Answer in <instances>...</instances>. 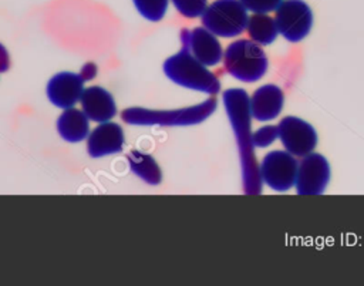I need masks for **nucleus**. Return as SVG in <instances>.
<instances>
[{
  "instance_id": "f257e3e1",
  "label": "nucleus",
  "mask_w": 364,
  "mask_h": 286,
  "mask_svg": "<svg viewBox=\"0 0 364 286\" xmlns=\"http://www.w3.org/2000/svg\"><path fill=\"white\" fill-rule=\"evenodd\" d=\"M222 100L237 142L243 191L247 195H257L262 192V181L259 176V164L256 161L255 147L252 144L249 94L243 88H228L223 91Z\"/></svg>"
},
{
  "instance_id": "f03ea898",
  "label": "nucleus",
  "mask_w": 364,
  "mask_h": 286,
  "mask_svg": "<svg viewBox=\"0 0 364 286\" xmlns=\"http://www.w3.org/2000/svg\"><path fill=\"white\" fill-rule=\"evenodd\" d=\"M216 110V100L208 98L196 105L175 110H149L131 107L122 111L121 118L131 125H159V127H186L196 125L208 120Z\"/></svg>"
},
{
  "instance_id": "7ed1b4c3",
  "label": "nucleus",
  "mask_w": 364,
  "mask_h": 286,
  "mask_svg": "<svg viewBox=\"0 0 364 286\" xmlns=\"http://www.w3.org/2000/svg\"><path fill=\"white\" fill-rule=\"evenodd\" d=\"M164 73L172 83L188 90L206 95H216L220 91V81L216 74L185 48L165 60Z\"/></svg>"
},
{
  "instance_id": "20e7f679",
  "label": "nucleus",
  "mask_w": 364,
  "mask_h": 286,
  "mask_svg": "<svg viewBox=\"0 0 364 286\" xmlns=\"http://www.w3.org/2000/svg\"><path fill=\"white\" fill-rule=\"evenodd\" d=\"M223 67L229 75L242 83H256L264 77L269 60L262 48L250 38H237L223 50Z\"/></svg>"
},
{
  "instance_id": "39448f33",
  "label": "nucleus",
  "mask_w": 364,
  "mask_h": 286,
  "mask_svg": "<svg viewBox=\"0 0 364 286\" xmlns=\"http://www.w3.org/2000/svg\"><path fill=\"white\" fill-rule=\"evenodd\" d=\"M200 18L202 26L219 38H233L246 30L249 11L240 0H215Z\"/></svg>"
},
{
  "instance_id": "423d86ee",
  "label": "nucleus",
  "mask_w": 364,
  "mask_h": 286,
  "mask_svg": "<svg viewBox=\"0 0 364 286\" xmlns=\"http://www.w3.org/2000/svg\"><path fill=\"white\" fill-rule=\"evenodd\" d=\"M274 13L277 31L289 43H300L311 31L313 11L304 0H282Z\"/></svg>"
},
{
  "instance_id": "0eeeda50",
  "label": "nucleus",
  "mask_w": 364,
  "mask_h": 286,
  "mask_svg": "<svg viewBox=\"0 0 364 286\" xmlns=\"http://www.w3.org/2000/svg\"><path fill=\"white\" fill-rule=\"evenodd\" d=\"M299 161L286 149L267 152L259 164L262 184L276 192H287L294 186Z\"/></svg>"
},
{
  "instance_id": "6e6552de",
  "label": "nucleus",
  "mask_w": 364,
  "mask_h": 286,
  "mask_svg": "<svg viewBox=\"0 0 364 286\" xmlns=\"http://www.w3.org/2000/svg\"><path fill=\"white\" fill-rule=\"evenodd\" d=\"M330 176L331 168L327 158L313 151L299 161L294 188L299 195H320L326 191Z\"/></svg>"
},
{
  "instance_id": "1a4fd4ad",
  "label": "nucleus",
  "mask_w": 364,
  "mask_h": 286,
  "mask_svg": "<svg viewBox=\"0 0 364 286\" xmlns=\"http://www.w3.org/2000/svg\"><path fill=\"white\" fill-rule=\"evenodd\" d=\"M277 138L287 152L301 158L314 151L317 145V132L307 121L287 115L277 124Z\"/></svg>"
},
{
  "instance_id": "9d476101",
  "label": "nucleus",
  "mask_w": 364,
  "mask_h": 286,
  "mask_svg": "<svg viewBox=\"0 0 364 286\" xmlns=\"http://www.w3.org/2000/svg\"><path fill=\"white\" fill-rule=\"evenodd\" d=\"M181 43L182 48L189 51L206 67H215L223 58V47L219 37L203 26L192 30L183 28L181 33Z\"/></svg>"
},
{
  "instance_id": "9b49d317",
  "label": "nucleus",
  "mask_w": 364,
  "mask_h": 286,
  "mask_svg": "<svg viewBox=\"0 0 364 286\" xmlns=\"http://www.w3.org/2000/svg\"><path fill=\"white\" fill-rule=\"evenodd\" d=\"M85 81L87 80L81 73H58L47 83V97L50 102L58 108L65 110L74 107L80 101Z\"/></svg>"
},
{
  "instance_id": "f8f14e48",
  "label": "nucleus",
  "mask_w": 364,
  "mask_h": 286,
  "mask_svg": "<svg viewBox=\"0 0 364 286\" xmlns=\"http://www.w3.org/2000/svg\"><path fill=\"white\" fill-rule=\"evenodd\" d=\"M124 144V129L119 124L112 121L100 122V125L87 137V151L91 158L118 154L122 151Z\"/></svg>"
},
{
  "instance_id": "ddd939ff",
  "label": "nucleus",
  "mask_w": 364,
  "mask_h": 286,
  "mask_svg": "<svg viewBox=\"0 0 364 286\" xmlns=\"http://www.w3.org/2000/svg\"><path fill=\"white\" fill-rule=\"evenodd\" d=\"M284 105L283 90L276 84H263L249 95L252 118L260 122H269L279 117Z\"/></svg>"
},
{
  "instance_id": "4468645a",
  "label": "nucleus",
  "mask_w": 364,
  "mask_h": 286,
  "mask_svg": "<svg viewBox=\"0 0 364 286\" xmlns=\"http://www.w3.org/2000/svg\"><path fill=\"white\" fill-rule=\"evenodd\" d=\"M81 110L88 117V120L95 122L111 121L117 114L115 100L109 91L100 85H91L84 88L80 97Z\"/></svg>"
},
{
  "instance_id": "2eb2a0df",
  "label": "nucleus",
  "mask_w": 364,
  "mask_h": 286,
  "mask_svg": "<svg viewBox=\"0 0 364 286\" xmlns=\"http://www.w3.org/2000/svg\"><path fill=\"white\" fill-rule=\"evenodd\" d=\"M57 131L67 142H80L90 134V120L82 110L65 108L57 120Z\"/></svg>"
},
{
  "instance_id": "dca6fc26",
  "label": "nucleus",
  "mask_w": 364,
  "mask_h": 286,
  "mask_svg": "<svg viewBox=\"0 0 364 286\" xmlns=\"http://www.w3.org/2000/svg\"><path fill=\"white\" fill-rule=\"evenodd\" d=\"M245 31L249 38L259 46H269L279 36L274 17L269 16V13H252Z\"/></svg>"
},
{
  "instance_id": "f3484780",
  "label": "nucleus",
  "mask_w": 364,
  "mask_h": 286,
  "mask_svg": "<svg viewBox=\"0 0 364 286\" xmlns=\"http://www.w3.org/2000/svg\"><path fill=\"white\" fill-rule=\"evenodd\" d=\"M128 164L131 171L149 185H158L162 181V172L155 158L142 151H131L128 154Z\"/></svg>"
},
{
  "instance_id": "a211bd4d",
  "label": "nucleus",
  "mask_w": 364,
  "mask_h": 286,
  "mask_svg": "<svg viewBox=\"0 0 364 286\" xmlns=\"http://www.w3.org/2000/svg\"><path fill=\"white\" fill-rule=\"evenodd\" d=\"M138 13L148 21H161L168 10L169 0H132Z\"/></svg>"
},
{
  "instance_id": "6ab92c4d",
  "label": "nucleus",
  "mask_w": 364,
  "mask_h": 286,
  "mask_svg": "<svg viewBox=\"0 0 364 286\" xmlns=\"http://www.w3.org/2000/svg\"><path fill=\"white\" fill-rule=\"evenodd\" d=\"M173 7L186 18H198L208 7V0H171Z\"/></svg>"
},
{
  "instance_id": "aec40b11",
  "label": "nucleus",
  "mask_w": 364,
  "mask_h": 286,
  "mask_svg": "<svg viewBox=\"0 0 364 286\" xmlns=\"http://www.w3.org/2000/svg\"><path fill=\"white\" fill-rule=\"evenodd\" d=\"M277 139V125H262L260 128L252 131V144L256 148H266Z\"/></svg>"
},
{
  "instance_id": "412c9836",
  "label": "nucleus",
  "mask_w": 364,
  "mask_h": 286,
  "mask_svg": "<svg viewBox=\"0 0 364 286\" xmlns=\"http://www.w3.org/2000/svg\"><path fill=\"white\" fill-rule=\"evenodd\" d=\"M250 13H272L277 9L282 0H240Z\"/></svg>"
},
{
  "instance_id": "4be33fe9",
  "label": "nucleus",
  "mask_w": 364,
  "mask_h": 286,
  "mask_svg": "<svg viewBox=\"0 0 364 286\" xmlns=\"http://www.w3.org/2000/svg\"><path fill=\"white\" fill-rule=\"evenodd\" d=\"M10 67V57L7 50L4 48V46L0 43V73L7 71Z\"/></svg>"
}]
</instances>
